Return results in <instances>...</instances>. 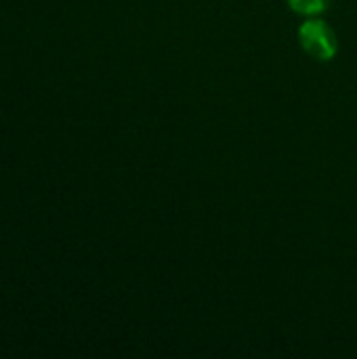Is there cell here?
Wrapping results in <instances>:
<instances>
[{"instance_id":"7a4b0ae2","label":"cell","mask_w":357,"mask_h":359,"mask_svg":"<svg viewBox=\"0 0 357 359\" xmlns=\"http://www.w3.org/2000/svg\"><path fill=\"white\" fill-rule=\"evenodd\" d=\"M290 6L297 11V13H303V15H316V13H322L330 0H288Z\"/></svg>"},{"instance_id":"6da1fadb","label":"cell","mask_w":357,"mask_h":359,"mask_svg":"<svg viewBox=\"0 0 357 359\" xmlns=\"http://www.w3.org/2000/svg\"><path fill=\"white\" fill-rule=\"evenodd\" d=\"M299 40H301V46L314 59H320V61L332 59L339 50V42H337L335 32L324 21H318V19H311V21L301 25Z\"/></svg>"}]
</instances>
